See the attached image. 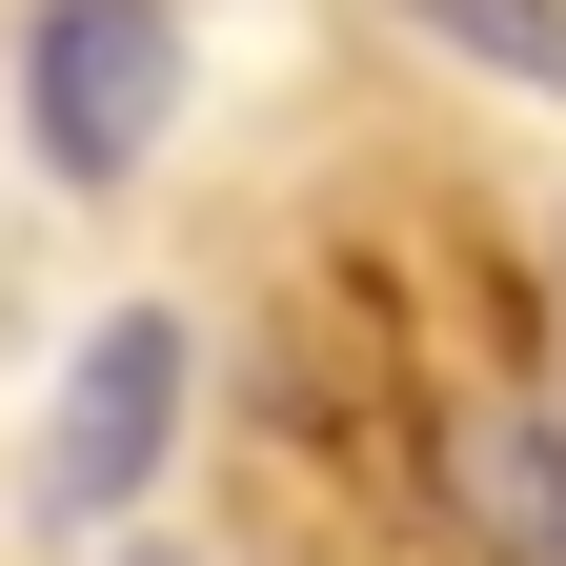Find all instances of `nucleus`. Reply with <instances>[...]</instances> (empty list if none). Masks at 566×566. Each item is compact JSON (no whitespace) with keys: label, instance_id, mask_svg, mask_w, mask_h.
<instances>
[{"label":"nucleus","instance_id":"f03ea898","mask_svg":"<svg viewBox=\"0 0 566 566\" xmlns=\"http://www.w3.org/2000/svg\"><path fill=\"white\" fill-rule=\"evenodd\" d=\"M163 424H182V324L163 304H122L82 365H61V424H41V526H102L142 465H163Z\"/></svg>","mask_w":566,"mask_h":566},{"label":"nucleus","instance_id":"20e7f679","mask_svg":"<svg viewBox=\"0 0 566 566\" xmlns=\"http://www.w3.org/2000/svg\"><path fill=\"white\" fill-rule=\"evenodd\" d=\"M122 566H182V546H122Z\"/></svg>","mask_w":566,"mask_h":566},{"label":"nucleus","instance_id":"f257e3e1","mask_svg":"<svg viewBox=\"0 0 566 566\" xmlns=\"http://www.w3.org/2000/svg\"><path fill=\"white\" fill-rule=\"evenodd\" d=\"M21 102H41V163L61 182H122L142 142H163V102H182V21L163 0H41Z\"/></svg>","mask_w":566,"mask_h":566},{"label":"nucleus","instance_id":"7ed1b4c3","mask_svg":"<svg viewBox=\"0 0 566 566\" xmlns=\"http://www.w3.org/2000/svg\"><path fill=\"white\" fill-rule=\"evenodd\" d=\"M424 41H465V61H506V82H566V0H405Z\"/></svg>","mask_w":566,"mask_h":566}]
</instances>
